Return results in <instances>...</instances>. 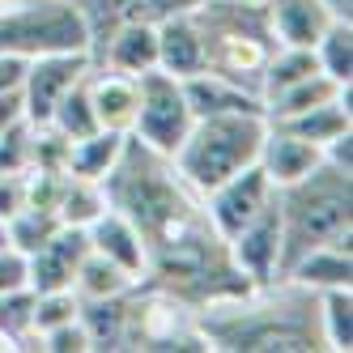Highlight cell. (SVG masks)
Here are the masks:
<instances>
[{"mask_svg":"<svg viewBox=\"0 0 353 353\" xmlns=\"http://www.w3.org/2000/svg\"><path fill=\"white\" fill-rule=\"evenodd\" d=\"M13 5H21V0H0V13H5V9H13Z\"/></svg>","mask_w":353,"mask_h":353,"instance_id":"cell-44","label":"cell"},{"mask_svg":"<svg viewBox=\"0 0 353 353\" xmlns=\"http://www.w3.org/2000/svg\"><path fill=\"white\" fill-rule=\"evenodd\" d=\"M158 68L179 81L205 72V34H200L192 13L158 17Z\"/></svg>","mask_w":353,"mask_h":353,"instance_id":"cell-17","label":"cell"},{"mask_svg":"<svg viewBox=\"0 0 353 353\" xmlns=\"http://www.w3.org/2000/svg\"><path fill=\"white\" fill-rule=\"evenodd\" d=\"M13 115H21V94H5V98H0V128H5Z\"/></svg>","mask_w":353,"mask_h":353,"instance_id":"cell-40","label":"cell"},{"mask_svg":"<svg viewBox=\"0 0 353 353\" xmlns=\"http://www.w3.org/2000/svg\"><path fill=\"white\" fill-rule=\"evenodd\" d=\"M26 205V174H5L0 170V221H9Z\"/></svg>","mask_w":353,"mask_h":353,"instance_id":"cell-37","label":"cell"},{"mask_svg":"<svg viewBox=\"0 0 353 353\" xmlns=\"http://www.w3.org/2000/svg\"><path fill=\"white\" fill-rule=\"evenodd\" d=\"M103 188L111 209H119L141 230L145 281L179 294L196 307L251 290V281L234 268L225 239L213 230L205 196L174 170L166 154H154L128 137Z\"/></svg>","mask_w":353,"mask_h":353,"instance_id":"cell-1","label":"cell"},{"mask_svg":"<svg viewBox=\"0 0 353 353\" xmlns=\"http://www.w3.org/2000/svg\"><path fill=\"white\" fill-rule=\"evenodd\" d=\"M85 239H90V251L107 256L123 272H132L137 281H145V243H141V230L119 209H107L103 217H94L85 225Z\"/></svg>","mask_w":353,"mask_h":353,"instance_id":"cell-19","label":"cell"},{"mask_svg":"<svg viewBox=\"0 0 353 353\" xmlns=\"http://www.w3.org/2000/svg\"><path fill=\"white\" fill-rule=\"evenodd\" d=\"M183 94H188V107H192L196 119L200 115H234V111H260V115H268L260 94H251V90H243L234 81H225V77H217V72H209V68L196 72V77H188Z\"/></svg>","mask_w":353,"mask_h":353,"instance_id":"cell-20","label":"cell"},{"mask_svg":"<svg viewBox=\"0 0 353 353\" xmlns=\"http://www.w3.org/2000/svg\"><path fill=\"white\" fill-rule=\"evenodd\" d=\"M77 315H81V298L72 290H43L30 302V327L39 336L52 332V327H60V323H72Z\"/></svg>","mask_w":353,"mask_h":353,"instance_id":"cell-33","label":"cell"},{"mask_svg":"<svg viewBox=\"0 0 353 353\" xmlns=\"http://www.w3.org/2000/svg\"><path fill=\"white\" fill-rule=\"evenodd\" d=\"M85 94L98 128L107 132H132L137 123V107H141V77H128V72H115L107 64H90L85 72Z\"/></svg>","mask_w":353,"mask_h":353,"instance_id":"cell-12","label":"cell"},{"mask_svg":"<svg viewBox=\"0 0 353 353\" xmlns=\"http://www.w3.org/2000/svg\"><path fill=\"white\" fill-rule=\"evenodd\" d=\"M345 90H349V85L332 81L327 72H311V77L294 81L290 90H281L276 98H268L264 111H268V119H290V115H302V111H311V107H319V103H332V98H341Z\"/></svg>","mask_w":353,"mask_h":353,"instance_id":"cell-25","label":"cell"},{"mask_svg":"<svg viewBox=\"0 0 353 353\" xmlns=\"http://www.w3.org/2000/svg\"><path fill=\"white\" fill-rule=\"evenodd\" d=\"M90 251V239L81 225H60L39 251L26 256V290L43 294V290H72V272L77 260Z\"/></svg>","mask_w":353,"mask_h":353,"instance_id":"cell-14","label":"cell"},{"mask_svg":"<svg viewBox=\"0 0 353 353\" xmlns=\"http://www.w3.org/2000/svg\"><path fill=\"white\" fill-rule=\"evenodd\" d=\"M81 327L90 336V353H115L123 349V298H98L81 302Z\"/></svg>","mask_w":353,"mask_h":353,"instance_id":"cell-27","label":"cell"},{"mask_svg":"<svg viewBox=\"0 0 353 353\" xmlns=\"http://www.w3.org/2000/svg\"><path fill=\"white\" fill-rule=\"evenodd\" d=\"M323 166H332V170H341V174H353V132H345V137H332L323 149Z\"/></svg>","mask_w":353,"mask_h":353,"instance_id":"cell-39","label":"cell"},{"mask_svg":"<svg viewBox=\"0 0 353 353\" xmlns=\"http://www.w3.org/2000/svg\"><path fill=\"white\" fill-rule=\"evenodd\" d=\"M26 64H30V56L0 52V98H5V94H21V81H26Z\"/></svg>","mask_w":353,"mask_h":353,"instance_id":"cell-38","label":"cell"},{"mask_svg":"<svg viewBox=\"0 0 353 353\" xmlns=\"http://www.w3.org/2000/svg\"><path fill=\"white\" fill-rule=\"evenodd\" d=\"M200 327L217 353H327L315 294L285 276L205 302Z\"/></svg>","mask_w":353,"mask_h":353,"instance_id":"cell-2","label":"cell"},{"mask_svg":"<svg viewBox=\"0 0 353 353\" xmlns=\"http://www.w3.org/2000/svg\"><path fill=\"white\" fill-rule=\"evenodd\" d=\"M272 196H276V188L268 183V174L260 166H247V170L230 174L225 183H217L213 192H205V213L221 239H234L247 221H256L272 205Z\"/></svg>","mask_w":353,"mask_h":353,"instance_id":"cell-10","label":"cell"},{"mask_svg":"<svg viewBox=\"0 0 353 353\" xmlns=\"http://www.w3.org/2000/svg\"><path fill=\"white\" fill-rule=\"evenodd\" d=\"M311 72H323L311 47H272V56L264 64V77H260V98H276L281 90H290L294 81L311 77Z\"/></svg>","mask_w":353,"mask_h":353,"instance_id":"cell-26","label":"cell"},{"mask_svg":"<svg viewBox=\"0 0 353 353\" xmlns=\"http://www.w3.org/2000/svg\"><path fill=\"white\" fill-rule=\"evenodd\" d=\"M0 353H17V345H13V341H9L5 332H0Z\"/></svg>","mask_w":353,"mask_h":353,"instance_id":"cell-42","label":"cell"},{"mask_svg":"<svg viewBox=\"0 0 353 353\" xmlns=\"http://www.w3.org/2000/svg\"><path fill=\"white\" fill-rule=\"evenodd\" d=\"M94 56L81 47H64V52H39L26 64V81H21V119L47 123L56 103L90 72Z\"/></svg>","mask_w":353,"mask_h":353,"instance_id":"cell-9","label":"cell"},{"mask_svg":"<svg viewBox=\"0 0 353 353\" xmlns=\"http://www.w3.org/2000/svg\"><path fill=\"white\" fill-rule=\"evenodd\" d=\"M0 247H9V230H5V221H0Z\"/></svg>","mask_w":353,"mask_h":353,"instance_id":"cell-43","label":"cell"},{"mask_svg":"<svg viewBox=\"0 0 353 353\" xmlns=\"http://www.w3.org/2000/svg\"><path fill=\"white\" fill-rule=\"evenodd\" d=\"M319 68L327 72L332 81L353 85V17H336L332 26L319 34V43L311 47Z\"/></svg>","mask_w":353,"mask_h":353,"instance_id":"cell-28","label":"cell"},{"mask_svg":"<svg viewBox=\"0 0 353 353\" xmlns=\"http://www.w3.org/2000/svg\"><path fill=\"white\" fill-rule=\"evenodd\" d=\"M81 47L90 52L85 17L72 0H21L0 13V52L39 56V52H64Z\"/></svg>","mask_w":353,"mask_h":353,"instance_id":"cell-7","label":"cell"},{"mask_svg":"<svg viewBox=\"0 0 353 353\" xmlns=\"http://www.w3.org/2000/svg\"><path fill=\"white\" fill-rule=\"evenodd\" d=\"M315 311H319L323 349L327 353H349L353 349V285L319 290L315 294Z\"/></svg>","mask_w":353,"mask_h":353,"instance_id":"cell-24","label":"cell"},{"mask_svg":"<svg viewBox=\"0 0 353 353\" xmlns=\"http://www.w3.org/2000/svg\"><path fill=\"white\" fill-rule=\"evenodd\" d=\"M26 290V256L13 247H0V294Z\"/></svg>","mask_w":353,"mask_h":353,"instance_id":"cell-36","label":"cell"},{"mask_svg":"<svg viewBox=\"0 0 353 353\" xmlns=\"http://www.w3.org/2000/svg\"><path fill=\"white\" fill-rule=\"evenodd\" d=\"M276 217H281V268L298 251L319 243L353 239V174L332 166H315L307 179L276 188Z\"/></svg>","mask_w":353,"mask_h":353,"instance_id":"cell-4","label":"cell"},{"mask_svg":"<svg viewBox=\"0 0 353 353\" xmlns=\"http://www.w3.org/2000/svg\"><path fill=\"white\" fill-rule=\"evenodd\" d=\"M123 132H107V128H98L81 141H68V158H64V174H72V179H94V183H103L107 174L115 170L119 154H123Z\"/></svg>","mask_w":353,"mask_h":353,"instance_id":"cell-21","label":"cell"},{"mask_svg":"<svg viewBox=\"0 0 353 353\" xmlns=\"http://www.w3.org/2000/svg\"><path fill=\"white\" fill-rule=\"evenodd\" d=\"M39 353H90V336H85L81 319L60 323V327H52V332H43L39 336Z\"/></svg>","mask_w":353,"mask_h":353,"instance_id":"cell-34","label":"cell"},{"mask_svg":"<svg viewBox=\"0 0 353 353\" xmlns=\"http://www.w3.org/2000/svg\"><path fill=\"white\" fill-rule=\"evenodd\" d=\"M225 247H230V260L234 268L247 276L251 285H268L281 276V217H276V196H272V205L256 217V221H247L243 230L234 239H225Z\"/></svg>","mask_w":353,"mask_h":353,"instance_id":"cell-11","label":"cell"},{"mask_svg":"<svg viewBox=\"0 0 353 353\" xmlns=\"http://www.w3.org/2000/svg\"><path fill=\"white\" fill-rule=\"evenodd\" d=\"M47 123H52L60 137H68V141H81V137L98 132V119H94L90 94H85V77L56 103V111H52V119H47Z\"/></svg>","mask_w":353,"mask_h":353,"instance_id":"cell-31","label":"cell"},{"mask_svg":"<svg viewBox=\"0 0 353 353\" xmlns=\"http://www.w3.org/2000/svg\"><path fill=\"white\" fill-rule=\"evenodd\" d=\"M123 349L205 353L209 341H205V327H200V307L154 281H137L123 294Z\"/></svg>","mask_w":353,"mask_h":353,"instance_id":"cell-6","label":"cell"},{"mask_svg":"<svg viewBox=\"0 0 353 353\" xmlns=\"http://www.w3.org/2000/svg\"><path fill=\"white\" fill-rule=\"evenodd\" d=\"M34 166V123L13 115L0 128V170L5 174H26Z\"/></svg>","mask_w":353,"mask_h":353,"instance_id":"cell-32","label":"cell"},{"mask_svg":"<svg viewBox=\"0 0 353 353\" xmlns=\"http://www.w3.org/2000/svg\"><path fill=\"white\" fill-rule=\"evenodd\" d=\"M60 213L52 209H34V205H21L9 221H5V230H9V247L21 251V256H30V251H39L47 239H52L60 230Z\"/></svg>","mask_w":353,"mask_h":353,"instance_id":"cell-30","label":"cell"},{"mask_svg":"<svg viewBox=\"0 0 353 353\" xmlns=\"http://www.w3.org/2000/svg\"><path fill=\"white\" fill-rule=\"evenodd\" d=\"M188 13L205 34V68L260 94L264 64L276 47L264 17V0H205Z\"/></svg>","mask_w":353,"mask_h":353,"instance_id":"cell-3","label":"cell"},{"mask_svg":"<svg viewBox=\"0 0 353 353\" xmlns=\"http://www.w3.org/2000/svg\"><path fill=\"white\" fill-rule=\"evenodd\" d=\"M264 17L276 47H315L341 13L327 0H264Z\"/></svg>","mask_w":353,"mask_h":353,"instance_id":"cell-16","label":"cell"},{"mask_svg":"<svg viewBox=\"0 0 353 353\" xmlns=\"http://www.w3.org/2000/svg\"><path fill=\"white\" fill-rule=\"evenodd\" d=\"M137 285L132 272H123L119 264H111L107 256H98V251H85L77 260V272H72V294L81 302H98V298H123Z\"/></svg>","mask_w":353,"mask_h":353,"instance_id":"cell-22","label":"cell"},{"mask_svg":"<svg viewBox=\"0 0 353 353\" xmlns=\"http://www.w3.org/2000/svg\"><path fill=\"white\" fill-rule=\"evenodd\" d=\"M327 5H332L341 17H353V0H327Z\"/></svg>","mask_w":353,"mask_h":353,"instance_id":"cell-41","label":"cell"},{"mask_svg":"<svg viewBox=\"0 0 353 353\" xmlns=\"http://www.w3.org/2000/svg\"><path fill=\"white\" fill-rule=\"evenodd\" d=\"M192 107H188V94H183V81L170 77L162 68H149L141 72V107H137V123H132V141H141L145 149L154 154H174L179 141L188 137L192 128Z\"/></svg>","mask_w":353,"mask_h":353,"instance_id":"cell-8","label":"cell"},{"mask_svg":"<svg viewBox=\"0 0 353 353\" xmlns=\"http://www.w3.org/2000/svg\"><path fill=\"white\" fill-rule=\"evenodd\" d=\"M111 209V200H107V188L103 183H94V179H72L68 174V183H64V192H60V205H56V213H60V221L64 225H85L94 221V217H103Z\"/></svg>","mask_w":353,"mask_h":353,"instance_id":"cell-29","label":"cell"},{"mask_svg":"<svg viewBox=\"0 0 353 353\" xmlns=\"http://www.w3.org/2000/svg\"><path fill=\"white\" fill-rule=\"evenodd\" d=\"M196 5H205V0H119V13L123 17H149V21H158L166 13H188Z\"/></svg>","mask_w":353,"mask_h":353,"instance_id":"cell-35","label":"cell"},{"mask_svg":"<svg viewBox=\"0 0 353 353\" xmlns=\"http://www.w3.org/2000/svg\"><path fill=\"white\" fill-rule=\"evenodd\" d=\"M264 132H268V115H260V111L200 115V119H192V128L179 141V149L170 154V162L200 196H205L217 183H225L230 174L256 166Z\"/></svg>","mask_w":353,"mask_h":353,"instance_id":"cell-5","label":"cell"},{"mask_svg":"<svg viewBox=\"0 0 353 353\" xmlns=\"http://www.w3.org/2000/svg\"><path fill=\"white\" fill-rule=\"evenodd\" d=\"M285 281L302 285V290H336V285H353V251L349 243H319V247H307L298 251L294 260H285L281 268Z\"/></svg>","mask_w":353,"mask_h":353,"instance_id":"cell-18","label":"cell"},{"mask_svg":"<svg viewBox=\"0 0 353 353\" xmlns=\"http://www.w3.org/2000/svg\"><path fill=\"white\" fill-rule=\"evenodd\" d=\"M94 64H107L115 72H128V77H141V72L158 68V21L149 17H123L107 30V39L94 47Z\"/></svg>","mask_w":353,"mask_h":353,"instance_id":"cell-13","label":"cell"},{"mask_svg":"<svg viewBox=\"0 0 353 353\" xmlns=\"http://www.w3.org/2000/svg\"><path fill=\"white\" fill-rule=\"evenodd\" d=\"M272 123H285L290 132H298L302 141H311V145H327L332 137H345L353 132V111H349V90L341 98H332V103H319L311 111H302V115H290V119H272Z\"/></svg>","mask_w":353,"mask_h":353,"instance_id":"cell-23","label":"cell"},{"mask_svg":"<svg viewBox=\"0 0 353 353\" xmlns=\"http://www.w3.org/2000/svg\"><path fill=\"white\" fill-rule=\"evenodd\" d=\"M256 166L268 174L272 188H290L298 179H307L315 166H323V154H319V145L302 141L298 132L285 128V123H272L268 119V132H264V145H260Z\"/></svg>","mask_w":353,"mask_h":353,"instance_id":"cell-15","label":"cell"}]
</instances>
